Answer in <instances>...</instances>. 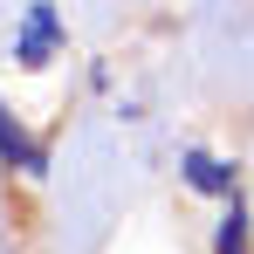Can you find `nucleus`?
<instances>
[{"label":"nucleus","instance_id":"obj_1","mask_svg":"<svg viewBox=\"0 0 254 254\" xmlns=\"http://www.w3.org/2000/svg\"><path fill=\"white\" fill-rule=\"evenodd\" d=\"M48 35H55V14H48V7H35V35H28V55H42V48H48Z\"/></svg>","mask_w":254,"mask_h":254}]
</instances>
